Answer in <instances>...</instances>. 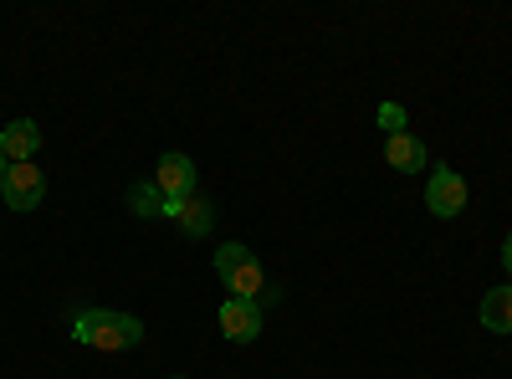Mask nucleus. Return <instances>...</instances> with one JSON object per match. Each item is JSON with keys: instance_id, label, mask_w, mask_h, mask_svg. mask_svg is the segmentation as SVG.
<instances>
[{"instance_id": "4", "label": "nucleus", "mask_w": 512, "mask_h": 379, "mask_svg": "<svg viewBox=\"0 0 512 379\" xmlns=\"http://www.w3.org/2000/svg\"><path fill=\"white\" fill-rule=\"evenodd\" d=\"M425 205H431V216H441V221H456L461 210H466V180L456 175V170H431V185H425Z\"/></svg>"}, {"instance_id": "8", "label": "nucleus", "mask_w": 512, "mask_h": 379, "mask_svg": "<svg viewBox=\"0 0 512 379\" xmlns=\"http://www.w3.org/2000/svg\"><path fill=\"white\" fill-rule=\"evenodd\" d=\"M384 164H395L400 175H420L425 170V144L415 134H395L390 144H384Z\"/></svg>"}, {"instance_id": "1", "label": "nucleus", "mask_w": 512, "mask_h": 379, "mask_svg": "<svg viewBox=\"0 0 512 379\" xmlns=\"http://www.w3.org/2000/svg\"><path fill=\"white\" fill-rule=\"evenodd\" d=\"M72 339L88 344V349H103V354H123V349H139V344H144V323H139L134 313L88 308V313H77Z\"/></svg>"}, {"instance_id": "9", "label": "nucleus", "mask_w": 512, "mask_h": 379, "mask_svg": "<svg viewBox=\"0 0 512 379\" xmlns=\"http://www.w3.org/2000/svg\"><path fill=\"white\" fill-rule=\"evenodd\" d=\"M482 328L512 333V282H507V287H492L487 298H482Z\"/></svg>"}, {"instance_id": "13", "label": "nucleus", "mask_w": 512, "mask_h": 379, "mask_svg": "<svg viewBox=\"0 0 512 379\" xmlns=\"http://www.w3.org/2000/svg\"><path fill=\"white\" fill-rule=\"evenodd\" d=\"M502 262H507V272H512V236L502 241Z\"/></svg>"}, {"instance_id": "14", "label": "nucleus", "mask_w": 512, "mask_h": 379, "mask_svg": "<svg viewBox=\"0 0 512 379\" xmlns=\"http://www.w3.org/2000/svg\"><path fill=\"white\" fill-rule=\"evenodd\" d=\"M6 170H11V159H6V154H0V175H6Z\"/></svg>"}, {"instance_id": "11", "label": "nucleus", "mask_w": 512, "mask_h": 379, "mask_svg": "<svg viewBox=\"0 0 512 379\" xmlns=\"http://www.w3.org/2000/svg\"><path fill=\"white\" fill-rule=\"evenodd\" d=\"M210 226H216V205L190 195L185 210H180V231H185V236H210Z\"/></svg>"}, {"instance_id": "5", "label": "nucleus", "mask_w": 512, "mask_h": 379, "mask_svg": "<svg viewBox=\"0 0 512 379\" xmlns=\"http://www.w3.org/2000/svg\"><path fill=\"white\" fill-rule=\"evenodd\" d=\"M154 185L164 190V200H190L195 195V164H190V154H164L154 164Z\"/></svg>"}, {"instance_id": "3", "label": "nucleus", "mask_w": 512, "mask_h": 379, "mask_svg": "<svg viewBox=\"0 0 512 379\" xmlns=\"http://www.w3.org/2000/svg\"><path fill=\"white\" fill-rule=\"evenodd\" d=\"M0 200L11 210H36L47 200V175H41V164H11L6 175H0Z\"/></svg>"}, {"instance_id": "10", "label": "nucleus", "mask_w": 512, "mask_h": 379, "mask_svg": "<svg viewBox=\"0 0 512 379\" xmlns=\"http://www.w3.org/2000/svg\"><path fill=\"white\" fill-rule=\"evenodd\" d=\"M128 210H134L139 221L164 216V190H159L154 180H134V185H128Z\"/></svg>"}, {"instance_id": "12", "label": "nucleus", "mask_w": 512, "mask_h": 379, "mask_svg": "<svg viewBox=\"0 0 512 379\" xmlns=\"http://www.w3.org/2000/svg\"><path fill=\"white\" fill-rule=\"evenodd\" d=\"M379 129L390 134V139L405 134V108H400V103H379Z\"/></svg>"}, {"instance_id": "2", "label": "nucleus", "mask_w": 512, "mask_h": 379, "mask_svg": "<svg viewBox=\"0 0 512 379\" xmlns=\"http://www.w3.org/2000/svg\"><path fill=\"white\" fill-rule=\"evenodd\" d=\"M216 277L231 287V298H246V303H256V292L267 287V277H262V262H256L251 251L241 246V241H226V246H216Z\"/></svg>"}, {"instance_id": "7", "label": "nucleus", "mask_w": 512, "mask_h": 379, "mask_svg": "<svg viewBox=\"0 0 512 379\" xmlns=\"http://www.w3.org/2000/svg\"><path fill=\"white\" fill-rule=\"evenodd\" d=\"M41 149V129H36V118H16L6 123V134H0V154H6L11 164H31Z\"/></svg>"}, {"instance_id": "6", "label": "nucleus", "mask_w": 512, "mask_h": 379, "mask_svg": "<svg viewBox=\"0 0 512 379\" xmlns=\"http://www.w3.org/2000/svg\"><path fill=\"white\" fill-rule=\"evenodd\" d=\"M221 333L231 344H251L256 333H262V308L246 303V298H226L221 303Z\"/></svg>"}]
</instances>
